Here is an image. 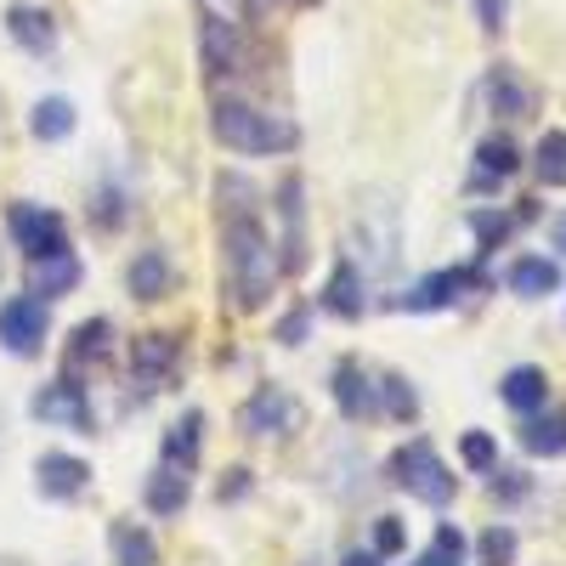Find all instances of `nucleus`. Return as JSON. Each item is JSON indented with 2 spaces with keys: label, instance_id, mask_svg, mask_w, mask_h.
Masks as SVG:
<instances>
[{
  "label": "nucleus",
  "instance_id": "nucleus-1",
  "mask_svg": "<svg viewBox=\"0 0 566 566\" xmlns=\"http://www.w3.org/2000/svg\"><path fill=\"white\" fill-rule=\"evenodd\" d=\"M221 250H227V290L239 301V312H261L277 290L283 261H277V244L266 239V227L255 221V210H232Z\"/></svg>",
  "mask_w": 566,
  "mask_h": 566
},
{
  "label": "nucleus",
  "instance_id": "nucleus-2",
  "mask_svg": "<svg viewBox=\"0 0 566 566\" xmlns=\"http://www.w3.org/2000/svg\"><path fill=\"white\" fill-rule=\"evenodd\" d=\"M210 130L227 142L232 154H290L295 142H301V130H295L290 119H283V114L250 108V103H239V97L216 103V114H210Z\"/></svg>",
  "mask_w": 566,
  "mask_h": 566
},
{
  "label": "nucleus",
  "instance_id": "nucleus-3",
  "mask_svg": "<svg viewBox=\"0 0 566 566\" xmlns=\"http://www.w3.org/2000/svg\"><path fill=\"white\" fill-rule=\"evenodd\" d=\"M391 482H397V488H408L419 504H431V510H442V504L453 499V476H448V464L437 459V448L424 442V437H413L408 448H397V453H391Z\"/></svg>",
  "mask_w": 566,
  "mask_h": 566
},
{
  "label": "nucleus",
  "instance_id": "nucleus-4",
  "mask_svg": "<svg viewBox=\"0 0 566 566\" xmlns=\"http://www.w3.org/2000/svg\"><path fill=\"white\" fill-rule=\"evenodd\" d=\"M239 424H244V437H290L295 424H301V402H295L290 391H277V386H261V391L244 402Z\"/></svg>",
  "mask_w": 566,
  "mask_h": 566
},
{
  "label": "nucleus",
  "instance_id": "nucleus-5",
  "mask_svg": "<svg viewBox=\"0 0 566 566\" xmlns=\"http://www.w3.org/2000/svg\"><path fill=\"white\" fill-rule=\"evenodd\" d=\"M12 239H18V250H23L29 261H40V255H52V250H69V227H63L57 210L18 205V210H12Z\"/></svg>",
  "mask_w": 566,
  "mask_h": 566
},
{
  "label": "nucleus",
  "instance_id": "nucleus-6",
  "mask_svg": "<svg viewBox=\"0 0 566 566\" xmlns=\"http://www.w3.org/2000/svg\"><path fill=\"white\" fill-rule=\"evenodd\" d=\"M34 419L63 424V431H80V437L97 431V419H91V402H85V391H80L74 380H52V386H45V391L34 397Z\"/></svg>",
  "mask_w": 566,
  "mask_h": 566
},
{
  "label": "nucleus",
  "instance_id": "nucleus-7",
  "mask_svg": "<svg viewBox=\"0 0 566 566\" xmlns=\"http://www.w3.org/2000/svg\"><path fill=\"white\" fill-rule=\"evenodd\" d=\"M45 340V306L34 295H18L0 306V346H7L12 357H34Z\"/></svg>",
  "mask_w": 566,
  "mask_h": 566
},
{
  "label": "nucleus",
  "instance_id": "nucleus-8",
  "mask_svg": "<svg viewBox=\"0 0 566 566\" xmlns=\"http://www.w3.org/2000/svg\"><path fill=\"white\" fill-rule=\"evenodd\" d=\"M170 374H176V340L170 335H142L130 346V380H136V391H159Z\"/></svg>",
  "mask_w": 566,
  "mask_h": 566
},
{
  "label": "nucleus",
  "instance_id": "nucleus-9",
  "mask_svg": "<svg viewBox=\"0 0 566 566\" xmlns=\"http://www.w3.org/2000/svg\"><path fill=\"white\" fill-rule=\"evenodd\" d=\"M277 216H283V266H306V205H301V176L277 187Z\"/></svg>",
  "mask_w": 566,
  "mask_h": 566
},
{
  "label": "nucleus",
  "instance_id": "nucleus-10",
  "mask_svg": "<svg viewBox=\"0 0 566 566\" xmlns=\"http://www.w3.org/2000/svg\"><path fill=\"white\" fill-rule=\"evenodd\" d=\"M470 283H482L476 272H464V266H442V272H431L424 283H413V295H402V306L408 312H442V306H453Z\"/></svg>",
  "mask_w": 566,
  "mask_h": 566
},
{
  "label": "nucleus",
  "instance_id": "nucleus-11",
  "mask_svg": "<svg viewBox=\"0 0 566 566\" xmlns=\"http://www.w3.org/2000/svg\"><path fill=\"white\" fill-rule=\"evenodd\" d=\"M34 482H40L45 499H80L85 482H91V464L74 459V453H45V459L34 464Z\"/></svg>",
  "mask_w": 566,
  "mask_h": 566
},
{
  "label": "nucleus",
  "instance_id": "nucleus-12",
  "mask_svg": "<svg viewBox=\"0 0 566 566\" xmlns=\"http://www.w3.org/2000/svg\"><path fill=\"white\" fill-rule=\"evenodd\" d=\"M205 63L210 74H244V40L232 29V18H205Z\"/></svg>",
  "mask_w": 566,
  "mask_h": 566
},
{
  "label": "nucleus",
  "instance_id": "nucleus-13",
  "mask_svg": "<svg viewBox=\"0 0 566 566\" xmlns=\"http://www.w3.org/2000/svg\"><path fill=\"white\" fill-rule=\"evenodd\" d=\"M488 103H493V114H504V119H527V114L538 108V91H533L522 74H515V69H493Z\"/></svg>",
  "mask_w": 566,
  "mask_h": 566
},
{
  "label": "nucleus",
  "instance_id": "nucleus-14",
  "mask_svg": "<svg viewBox=\"0 0 566 566\" xmlns=\"http://www.w3.org/2000/svg\"><path fill=\"white\" fill-rule=\"evenodd\" d=\"M335 402H340L346 419H368L374 408H380V386H374L357 363H340L335 368Z\"/></svg>",
  "mask_w": 566,
  "mask_h": 566
},
{
  "label": "nucleus",
  "instance_id": "nucleus-15",
  "mask_svg": "<svg viewBox=\"0 0 566 566\" xmlns=\"http://www.w3.org/2000/svg\"><path fill=\"white\" fill-rule=\"evenodd\" d=\"M80 283V261L69 255V250H52V255H40L34 261V272H29V295H45V301H57V295H69Z\"/></svg>",
  "mask_w": 566,
  "mask_h": 566
},
{
  "label": "nucleus",
  "instance_id": "nucleus-16",
  "mask_svg": "<svg viewBox=\"0 0 566 566\" xmlns=\"http://www.w3.org/2000/svg\"><path fill=\"white\" fill-rule=\"evenodd\" d=\"M7 29H12V40L23 45V52H34V57H45L57 45V23H52V12H40V7H12L7 12Z\"/></svg>",
  "mask_w": 566,
  "mask_h": 566
},
{
  "label": "nucleus",
  "instance_id": "nucleus-17",
  "mask_svg": "<svg viewBox=\"0 0 566 566\" xmlns=\"http://www.w3.org/2000/svg\"><path fill=\"white\" fill-rule=\"evenodd\" d=\"M499 397H504L515 413H533V408H544V402H549V380H544V368H533V363L510 368L504 380H499Z\"/></svg>",
  "mask_w": 566,
  "mask_h": 566
},
{
  "label": "nucleus",
  "instance_id": "nucleus-18",
  "mask_svg": "<svg viewBox=\"0 0 566 566\" xmlns=\"http://www.w3.org/2000/svg\"><path fill=\"white\" fill-rule=\"evenodd\" d=\"M125 283H130L136 301H159V295L170 290V255H165V250H142V255L130 261Z\"/></svg>",
  "mask_w": 566,
  "mask_h": 566
},
{
  "label": "nucleus",
  "instance_id": "nucleus-19",
  "mask_svg": "<svg viewBox=\"0 0 566 566\" xmlns=\"http://www.w3.org/2000/svg\"><path fill=\"white\" fill-rule=\"evenodd\" d=\"M187 470H176V464H159L154 476H148V488H142V499H148V510L154 515H176L181 504H187Z\"/></svg>",
  "mask_w": 566,
  "mask_h": 566
},
{
  "label": "nucleus",
  "instance_id": "nucleus-20",
  "mask_svg": "<svg viewBox=\"0 0 566 566\" xmlns=\"http://www.w3.org/2000/svg\"><path fill=\"white\" fill-rule=\"evenodd\" d=\"M323 306L335 312V317H363L368 295H363V277H357V266H352V261H340V266H335V277H328V290H323Z\"/></svg>",
  "mask_w": 566,
  "mask_h": 566
},
{
  "label": "nucleus",
  "instance_id": "nucleus-21",
  "mask_svg": "<svg viewBox=\"0 0 566 566\" xmlns=\"http://www.w3.org/2000/svg\"><path fill=\"white\" fill-rule=\"evenodd\" d=\"M510 290H515V295H527V301L555 295V290H560V266H555V261H544V255L515 261V266H510Z\"/></svg>",
  "mask_w": 566,
  "mask_h": 566
},
{
  "label": "nucleus",
  "instance_id": "nucleus-22",
  "mask_svg": "<svg viewBox=\"0 0 566 566\" xmlns=\"http://www.w3.org/2000/svg\"><path fill=\"white\" fill-rule=\"evenodd\" d=\"M522 448L538 453V459L566 453V413H538V408H533V419L522 424Z\"/></svg>",
  "mask_w": 566,
  "mask_h": 566
},
{
  "label": "nucleus",
  "instance_id": "nucleus-23",
  "mask_svg": "<svg viewBox=\"0 0 566 566\" xmlns=\"http://www.w3.org/2000/svg\"><path fill=\"white\" fill-rule=\"evenodd\" d=\"M515 165H522V154H515V142H510V136H488L482 148H476V187L515 176Z\"/></svg>",
  "mask_w": 566,
  "mask_h": 566
},
{
  "label": "nucleus",
  "instance_id": "nucleus-24",
  "mask_svg": "<svg viewBox=\"0 0 566 566\" xmlns=\"http://www.w3.org/2000/svg\"><path fill=\"white\" fill-rule=\"evenodd\" d=\"M199 431H205V413L176 419V424H170V437H165V464L193 470V459H199Z\"/></svg>",
  "mask_w": 566,
  "mask_h": 566
},
{
  "label": "nucleus",
  "instance_id": "nucleus-25",
  "mask_svg": "<svg viewBox=\"0 0 566 566\" xmlns=\"http://www.w3.org/2000/svg\"><path fill=\"white\" fill-rule=\"evenodd\" d=\"M108 340H114V323H108V317L80 323V328H74V346H69V363H74V368H80L85 357H91V363H103V357H108Z\"/></svg>",
  "mask_w": 566,
  "mask_h": 566
},
{
  "label": "nucleus",
  "instance_id": "nucleus-26",
  "mask_svg": "<svg viewBox=\"0 0 566 566\" xmlns=\"http://www.w3.org/2000/svg\"><path fill=\"white\" fill-rule=\"evenodd\" d=\"M29 130H34L40 142H63V136L74 130V103H69V97H45V103L34 108Z\"/></svg>",
  "mask_w": 566,
  "mask_h": 566
},
{
  "label": "nucleus",
  "instance_id": "nucleus-27",
  "mask_svg": "<svg viewBox=\"0 0 566 566\" xmlns=\"http://www.w3.org/2000/svg\"><path fill=\"white\" fill-rule=\"evenodd\" d=\"M114 560H119V566H154L159 549H154V538L142 533V527L119 522V527H114Z\"/></svg>",
  "mask_w": 566,
  "mask_h": 566
},
{
  "label": "nucleus",
  "instance_id": "nucleus-28",
  "mask_svg": "<svg viewBox=\"0 0 566 566\" xmlns=\"http://www.w3.org/2000/svg\"><path fill=\"white\" fill-rule=\"evenodd\" d=\"M538 181L544 187L566 181V130H544V142H538Z\"/></svg>",
  "mask_w": 566,
  "mask_h": 566
},
{
  "label": "nucleus",
  "instance_id": "nucleus-29",
  "mask_svg": "<svg viewBox=\"0 0 566 566\" xmlns=\"http://www.w3.org/2000/svg\"><path fill=\"white\" fill-rule=\"evenodd\" d=\"M380 402H386V413H397V419H413V413H419V397H413V386L402 380V374H386V380H380Z\"/></svg>",
  "mask_w": 566,
  "mask_h": 566
},
{
  "label": "nucleus",
  "instance_id": "nucleus-30",
  "mask_svg": "<svg viewBox=\"0 0 566 566\" xmlns=\"http://www.w3.org/2000/svg\"><path fill=\"white\" fill-rule=\"evenodd\" d=\"M459 453H464V464H470V470H493V464H499V448H493V437H488V431H470V437L459 442Z\"/></svg>",
  "mask_w": 566,
  "mask_h": 566
},
{
  "label": "nucleus",
  "instance_id": "nucleus-31",
  "mask_svg": "<svg viewBox=\"0 0 566 566\" xmlns=\"http://www.w3.org/2000/svg\"><path fill=\"white\" fill-rule=\"evenodd\" d=\"M482 560L488 566H510L515 560V533L510 527H488L482 533Z\"/></svg>",
  "mask_w": 566,
  "mask_h": 566
},
{
  "label": "nucleus",
  "instance_id": "nucleus-32",
  "mask_svg": "<svg viewBox=\"0 0 566 566\" xmlns=\"http://www.w3.org/2000/svg\"><path fill=\"white\" fill-rule=\"evenodd\" d=\"M464 560V533L459 527H437L431 538V566H459Z\"/></svg>",
  "mask_w": 566,
  "mask_h": 566
},
{
  "label": "nucleus",
  "instance_id": "nucleus-33",
  "mask_svg": "<svg viewBox=\"0 0 566 566\" xmlns=\"http://www.w3.org/2000/svg\"><path fill=\"white\" fill-rule=\"evenodd\" d=\"M402 544H408L402 522H397V515H380V522H374V549H380V555H397Z\"/></svg>",
  "mask_w": 566,
  "mask_h": 566
},
{
  "label": "nucleus",
  "instance_id": "nucleus-34",
  "mask_svg": "<svg viewBox=\"0 0 566 566\" xmlns=\"http://www.w3.org/2000/svg\"><path fill=\"white\" fill-rule=\"evenodd\" d=\"M470 227H476V239H482V250L504 244V232H510V221H504V216H476V221H470Z\"/></svg>",
  "mask_w": 566,
  "mask_h": 566
},
{
  "label": "nucleus",
  "instance_id": "nucleus-35",
  "mask_svg": "<svg viewBox=\"0 0 566 566\" xmlns=\"http://www.w3.org/2000/svg\"><path fill=\"white\" fill-rule=\"evenodd\" d=\"M306 323H312V312L301 306V312H290V317H283V328H277V340L283 346H301L306 340Z\"/></svg>",
  "mask_w": 566,
  "mask_h": 566
},
{
  "label": "nucleus",
  "instance_id": "nucleus-36",
  "mask_svg": "<svg viewBox=\"0 0 566 566\" xmlns=\"http://www.w3.org/2000/svg\"><path fill=\"white\" fill-rule=\"evenodd\" d=\"M244 476H250V470H232V482H221V488H216V493H221V504H227V499H244V488H250Z\"/></svg>",
  "mask_w": 566,
  "mask_h": 566
},
{
  "label": "nucleus",
  "instance_id": "nucleus-37",
  "mask_svg": "<svg viewBox=\"0 0 566 566\" xmlns=\"http://www.w3.org/2000/svg\"><path fill=\"white\" fill-rule=\"evenodd\" d=\"M482 18H488V29H504V0H482Z\"/></svg>",
  "mask_w": 566,
  "mask_h": 566
},
{
  "label": "nucleus",
  "instance_id": "nucleus-38",
  "mask_svg": "<svg viewBox=\"0 0 566 566\" xmlns=\"http://www.w3.org/2000/svg\"><path fill=\"white\" fill-rule=\"evenodd\" d=\"M346 566H380V549H352Z\"/></svg>",
  "mask_w": 566,
  "mask_h": 566
},
{
  "label": "nucleus",
  "instance_id": "nucleus-39",
  "mask_svg": "<svg viewBox=\"0 0 566 566\" xmlns=\"http://www.w3.org/2000/svg\"><path fill=\"white\" fill-rule=\"evenodd\" d=\"M560 244H566V227H560Z\"/></svg>",
  "mask_w": 566,
  "mask_h": 566
}]
</instances>
